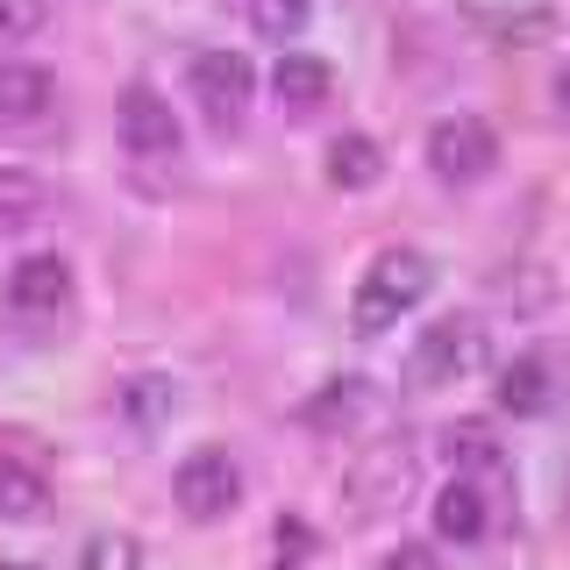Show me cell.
<instances>
[{
    "label": "cell",
    "mask_w": 570,
    "mask_h": 570,
    "mask_svg": "<svg viewBox=\"0 0 570 570\" xmlns=\"http://www.w3.org/2000/svg\"><path fill=\"white\" fill-rule=\"evenodd\" d=\"M428 285H435V257L414 243H392L371 257V272L356 278V299H350V321H356V335H385V328H400L406 314L428 299Z\"/></svg>",
    "instance_id": "cell-1"
},
{
    "label": "cell",
    "mask_w": 570,
    "mask_h": 570,
    "mask_svg": "<svg viewBox=\"0 0 570 570\" xmlns=\"http://www.w3.org/2000/svg\"><path fill=\"white\" fill-rule=\"evenodd\" d=\"M428 171L442 186H485L499 171V129L485 115H442L428 129Z\"/></svg>",
    "instance_id": "cell-2"
},
{
    "label": "cell",
    "mask_w": 570,
    "mask_h": 570,
    "mask_svg": "<svg viewBox=\"0 0 570 570\" xmlns=\"http://www.w3.org/2000/svg\"><path fill=\"white\" fill-rule=\"evenodd\" d=\"M171 499L186 521H228V513L243 507V463L222 450V442H207V450L178 456L171 471Z\"/></svg>",
    "instance_id": "cell-3"
},
{
    "label": "cell",
    "mask_w": 570,
    "mask_h": 570,
    "mask_svg": "<svg viewBox=\"0 0 570 570\" xmlns=\"http://www.w3.org/2000/svg\"><path fill=\"white\" fill-rule=\"evenodd\" d=\"M414 478H421V456L406 450V442H379V450H364V456L350 463L343 499H350L356 521H379V513H400L406 507Z\"/></svg>",
    "instance_id": "cell-4"
},
{
    "label": "cell",
    "mask_w": 570,
    "mask_h": 570,
    "mask_svg": "<svg viewBox=\"0 0 570 570\" xmlns=\"http://www.w3.org/2000/svg\"><path fill=\"white\" fill-rule=\"evenodd\" d=\"M478 364H485V328H478L471 314H442L414 343V371H406V379L414 385H456V379H471Z\"/></svg>",
    "instance_id": "cell-5"
},
{
    "label": "cell",
    "mask_w": 570,
    "mask_h": 570,
    "mask_svg": "<svg viewBox=\"0 0 570 570\" xmlns=\"http://www.w3.org/2000/svg\"><path fill=\"white\" fill-rule=\"evenodd\" d=\"M186 86H193V100H200V115L214 129H236V115H249V94H257V71H249L243 50H200Z\"/></svg>",
    "instance_id": "cell-6"
},
{
    "label": "cell",
    "mask_w": 570,
    "mask_h": 570,
    "mask_svg": "<svg viewBox=\"0 0 570 570\" xmlns=\"http://www.w3.org/2000/svg\"><path fill=\"white\" fill-rule=\"evenodd\" d=\"M115 136H121V150L142 157V165H165V157H178V115L165 107V94L157 86H121V100H115Z\"/></svg>",
    "instance_id": "cell-7"
},
{
    "label": "cell",
    "mask_w": 570,
    "mask_h": 570,
    "mask_svg": "<svg viewBox=\"0 0 570 570\" xmlns=\"http://www.w3.org/2000/svg\"><path fill=\"white\" fill-rule=\"evenodd\" d=\"M65 299H71V264L50 257V249H36V257H22L8 272V314L14 321H50V314H65Z\"/></svg>",
    "instance_id": "cell-8"
},
{
    "label": "cell",
    "mask_w": 570,
    "mask_h": 570,
    "mask_svg": "<svg viewBox=\"0 0 570 570\" xmlns=\"http://www.w3.org/2000/svg\"><path fill=\"white\" fill-rule=\"evenodd\" d=\"M557 364H549L542 350H528V356H513L507 371H499V414H513V421H542L549 406H557Z\"/></svg>",
    "instance_id": "cell-9"
},
{
    "label": "cell",
    "mask_w": 570,
    "mask_h": 570,
    "mask_svg": "<svg viewBox=\"0 0 570 570\" xmlns=\"http://www.w3.org/2000/svg\"><path fill=\"white\" fill-rule=\"evenodd\" d=\"M50 100H58V79H50V65H36V58H8V65H0V121H8V129H29V121H43Z\"/></svg>",
    "instance_id": "cell-10"
},
{
    "label": "cell",
    "mask_w": 570,
    "mask_h": 570,
    "mask_svg": "<svg viewBox=\"0 0 570 570\" xmlns=\"http://www.w3.org/2000/svg\"><path fill=\"white\" fill-rule=\"evenodd\" d=\"M50 507H58V492H50L43 456L0 450V513H8V521H50Z\"/></svg>",
    "instance_id": "cell-11"
},
{
    "label": "cell",
    "mask_w": 570,
    "mask_h": 570,
    "mask_svg": "<svg viewBox=\"0 0 570 570\" xmlns=\"http://www.w3.org/2000/svg\"><path fill=\"white\" fill-rule=\"evenodd\" d=\"M435 534L442 542H485L492 534V499L478 492V478H450V485L435 492Z\"/></svg>",
    "instance_id": "cell-12"
},
{
    "label": "cell",
    "mask_w": 570,
    "mask_h": 570,
    "mask_svg": "<svg viewBox=\"0 0 570 570\" xmlns=\"http://www.w3.org/2000/svg\"><path fill=\"white\" fill-rule=\"evenodd\" d=\"M272 94H278L285 115H321L328 94H335V71H328V58H314V50H293V58H278V71H272Z\"/></svg>",
    "instance_id": "cell-13"
},
{
    "label": "cell",
    "mask_w": 570,
    "mask_h": 570,
    "mask_svg": "<svg viewBox=\"0 0 570 570\" xmlns=\"http://www.w3.org/2000/svg\"><path fill=\"white\" fill-rule=\"evenodd\" d=\"M321 171H328V186L335 193H371L385 178V150H379V136H364V129H343L328 142V157H321Z\"/></svg>",
    "instance_id": "cell-14"
},
{
    "label": "cell",
    "mask_w": 570,
    "mask_h": 570,
    "mask_svg": "<svg viewBox=\"0 0 570 570\" xmlns=\"http://www.w3.org/2000/svg\"><path fill=\"white\" fill-rule=\"evenodd\" d=\"M50 214V178L29 171V165H8L0 171V236H22Z\"/></svg>",
    "instance_id": "cell-15"
},
{
    "label": "cell",
    "mask_w": 570,
    "mask_h": 570,
    "mask_svg": "<svg viewBox=\"0 0 570 570\" xmlns=\"http://www.w3.org/2000/svg\"><path fill=\"white\" fill-rule=\"evenodd\" d=\"M371 400H379V392H371L364 379H328L307 400V428H321V435H335V428H350V421H364L371 414Z\"/></svg>",
    "instance_id": "cell-16"
},
{
    "label": "cell",
    "mask_w": 570,
    "mask_h": 570,
    "mask_svg": "<svg viewBox=\"0 0 570 570\" xmlns=\"http://www.w3.org/2000/svg\"><path fill=\"white\" fill-rule=\"evenodd\" d=\"M171 400H178V385L165 379V371H136V379L121 385V421L129 428H165Z\"/></svg>",
    "instance_id": "cell-17"
},
{
    "label": "cell",
    "mask_w": 570,
    "mask_h": 570,
    "mask_svg": "<svg viewBox=\"0 0 570 570\" xmlns=\"http://www.w3.org/2000/svg\"><path fill=\"white\" fill-rule=\"evenodd\" d=\"M442 450H450L463 471H499V442H492L485 421H450L442 428Z\"/></svg>",
    "instance_id": "cell-18"
},
{
    "label": "cell",
    "mask_w": 570,
    "mask_h": 570,
    "mask_svg": "<svg viewBox=\"0 0 570 570\" xmlns=\"http://www.w3.org/2000/svg\"><path fill=\"white\" fill-rule=\"evenodd\" d=\"M71 570H142V542L136 534H121V528H100L94 542L79 549V563Z\"/></svg>",
    "instance_id": "cell-19"
},
{
    "label": "cell",
    "mask_w": 570,
    "mask_h": 570,
    "mask_svg": "<svg viewBox=\"0 0 570 570\" xmlns=\"http://www.w3.org/2000/svg\"><path fill=\"white\" fill-rule=\"evenodd\" d=\"M314 549H321V534L299 521V513H278V528H272V570H307Z\"/></svg>",
    "instance_id": "cell-20"
},
{
    "label": "cell",
    "mask_w": 570,
    "mask_h": 570,
    "mask_svg": "<svg viewBox=\"0 0 570 570\" xmlns=\"http://www.w3.org/2000/svg\"><path fill=\"white\" fill-rule=\"evenodd\" d=\"M314 14V0H249V29L272 36V43H285V36H299Z\"/></svg>",
    "instance_id": "cell-21"
},
{
    "label": "cell",
    "mask_w": 570,
    "mask_h": 570,
    "mask_svg": "<svg viewBox=\"0 0 570 570\" xmlns=\"http://www.w3.org/2000/svg\"><path fill=\"white\" fill-rule=\"evenodd\" d=\"M43 14H50V0H0V36H36L43 29Z\"/></svg>",
    "instance_id": "cell-22"
},
{
    "label": "cell",
    "mask_w": 570,
    "mask_h": 570,
    "mask_svg": "<svg viewBox=\"0 0 570 570\" xmlns=\"http://www.w3.org/2000/svg\"><path fill=\"white\" fill-rule=\"evenodd\" d=\"M385 570H435V549H421V542H400L385 557Z\"/></svg>",
    "instance_id": "cell-23"
},
{
    "label": "cell",
    "mask_w": 570,
    "mask_h": 570,
    "mask_svg": "<svg viewBox=\"0 0 570 570\" xmlns=\"http://www.w3.org/2000/svg\"><path fill=\"white\" fill-rule=\"evenodd\" d=\"M549 100H557V115L570 121V58L557 65V79H549Z\"/></svg>",
    "instance_id": "cell-24"
},
{
    "label": "cell",
    "mask_w": 570,
    "mask_h": 570,
    "mask_svg": "<svg viewBox=\"0 0 570 570\" xmlns=\"http://www.w3.org/2000/svg\"><path fill=\"white\" fill-rule=\"evenodd\" d=\"M0 570H36V563H0Z\"/></svg>",
    "instance_id": "cell-25"
}]
</instances>
